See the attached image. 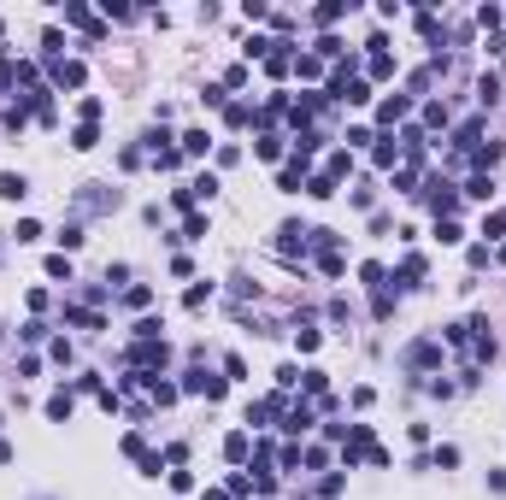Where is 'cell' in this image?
I'll return each instance as SVG.
<instances>
[{
    "instance_id": "cell-20",
    "label": "cell",
    "mask_w": 506,
    "mask_h": 500,
    "mask_svg": "<svg viewBox=\"0 0 506 500\" xmlns=\"http://www.w3.org/2000/svg\"><path fill=\"white\" fill-rule=\"evenodd\" d=\"M206 236V218H201V212H189V218H183V236H177V242H201Z\"/></svg>"
},
{
    "instance_id": "cell-10",
    "label": "cell",
    "mask_w": 506,
    "mask_h": 500,
    "mask_svg": "<svg viewBox=\"0 0 506 500\" xmlns=\"http://www.w3.org/2000/svg\"><path fill=\"white\" fill-rule=\"evenodd\" d=\"M248 436H241V430H236V436H224V459H230V465H241V459H248Z\"/></svg>"
},
{
    "instance_id": "cell-24",
    "label": "cell",
    "mask_w": 506,
    "mask_h": 500,
    "mask_svg": "<svg viewBox=\"0 0 506 500\" xmlns=\"http://www.w3.org/2000/svg\"><path fill=\"white\" fill-rule=\"evenodd\" d=\"M295 71L312 82V77H324V59H318V54H301V59H295Z\"/></svg>"
},
{
    "instance_id": "cell-12",
    "label": "cell",
    "mask_w": 506,
    "mask_h": 500,
    "mask_svg": "<svg viewBox=\"0 0 506 500\" xmlns=\"http://www.w3.org/2000/svg\"><path fill=\"white\" fill-rule=\"evenodd\" d=\"M206 147H212V136H206V130H183V154H194V159H201Z\"/></svg>"
},
{
    "instance_id": "cell-14",
    "label": "cell",
    "mask_w": 506,
    "mask_h": 500,
    "mask_svg": "<svg viewBox=\"0 0 506 500\" xmlns=\"http://www.w3.org/2000/svg\"><path fill=\"white\" fill-rule=\"evenodd\" d=\"M477 100H483V106H495V100H500V77H495V71H483V82H477Z\"/></svg>"
},
{
    "instance_id": "cell-25",
    "label": "cell",
    "mask_w": 506,
    "mask_h": 500,
    "mask_svg": "<svg viewBox=\"0 0 506 500\" xmlns=\"http://www.w3.org/2000/svg\"><path fill=\"white\" fill-rule=\"evenodd\" d=\"M377 165H400V142H395V136L377 142Z\"/></svg>"
},
{
    "instance_id": "cell-17",
    "label": "cell",
    "mask_w": 506,
    "mask_h": 500,
    "mask_svg": "<svg viewBox=\"0 0 506 500\" xmlns=\"http://www.w3.org/2000/svg\"><path fill=\"white\" fill-rule=\"evenodd\" d=\"M324 382H330V371H318V365H312V371H301V389L318 394V400H324Z\"/></svg>"
},
{
    "instance_id": "cell-6",
    "label": "cell",
    "mask_w": 506,
    "mask_h": 500,
    "mask_svg": "<svg viewBox=\"0 0 506 500\" xmlns=\"http://www.w3.org/2000/svg\"><path fill=\"white\" fill-rule=\"evenodd\" d=\"M24 194H30V177H24V171H0V200H12V206H18Z\"/></svg>"
},
{
    "instance_id": "cell-8",
    "label": "cell",
    "mask_w": 506,
    "mask_h": 500,
    "mask_svg": "<svg viewBox=\"0 0 506 500\" xmlns=\"http://www.w3.org/2000/svg\"><path fill=\"white\" fill-rule=\"evenodd\" d=\"M148 394H153V406H171L183 389H177V382H159V371H153V377H148Z\"/></svg>"
},
{
    "instance_id": "cell-39",
    "label": "cell",
    "mask_w": 506,
    "mask_h": 500,
    "mask_svg": "<svg viewBox=\"0 0 506 500\" xmlns=\"http://www.w3.org/2000/svg\"><path fill=\"white\" fill-rule=\"evenodd\" d=\"M0 342H6V336H0Z\"/></svg>"
},
{
    "instance_id": "cell-16",
    "label": "cell",
    "mask_w": 506,
    "mask_h": 500,
    "mask_svg": "<svg viewBox=\"0 0 506 500\" xmlns=\"http://www.w3.org/2000/svg\"><path fill=\"white\" fill-rule=\"evenodd\" d=\"M306 194H312V200H330V194H336V182L324 177V171H312V177H306Z\"/></svg>"
},
{
    "instance_id": "cell-21",
    "label": "cell",
    "mask_w": 506,
    "mask_h": 500,
    "mask_svg": "<svg viewBox=\"0 0 506 500\" xmlns=\"http://www.w3.org/2000/svg\"><path fill=\"white\" fill-rule=\"evenodd\" d=\"M460 236H465V230L453 224V218H436V242H442V247H453V242H460Z\"/></svg>"
},
{
    "instance_id": "cell-18",
    "label": "cell",
    "mask_w": 506,
    "mask_h": 500,
    "mask_svg": "<svg viewBox=\"0 0 506 500\" xmlns=\"http://www.w3.org/2000/svg\"><path fill=\"white\" fill-rule=\"evenodd\" d=\"M359 277H365V289H388V271H383L377 259H371V265H359Z\"/></svg>"
},
{
    "instance_id": "cell-31",
    "label": "cell",
    "mask_w": 506,
    "mask_h": 500,
    "mask_svg": "<svg viewBox=\"0 0 506 500\" xmlns=\"http://www.w3.org/2000/svg\"><path fill=\"white\" fill-rule=\"evenodd\" d=\"M241 377H248V359L230 354V359H224V382H241Z\"/></svg>"
},
{
    "instance_id": "cell-38",
    "label": "cell",
    "mask_w": 506,
    "mask_h": 500,
    "mask_svg": "<svg viewBox=\"0 0 506 500\" xmlns=\"http://www.w3.org/2000/svg\"><path fill=\"white\" fill-rule=\"evenodd\" d=\"M495 259H500V265H506V242H500V254H495Z\"/></svg>"
},
{
    "instance_id": "cell-19",
    "label": "cell",
    "mask_w": 506,
    "mask_h": 500,
    "mask_svg": "<svg viewBox=\"0 0 506 500\" xmlns=\"http://www.w3.org/2000/svg\"><path fill=\"white\" fill-rule=\"evenodd\" d=\"M348 165H353V159H348V147H336L330 165H324V177H330V182H336V177H348Z\"/></svg>"
},
{
    "instance_id": "cell-5",
    "label": "cell",
    "mask_w": 506,
    "mask_h": 500,
    "mask_svg": "<svg viewBox=\"0 0 506 500\" xmlns=\"http://www.w3.org/2000/svg\"><path fill=\"white\" fill-rule=\"evenodd\" d=\"M406 106H412V100H406V94H388L383 106H377V124H383V130H395V124L406 118Z\"/></svg>"
},
{
    "instance_id": "cell-23",
    "label": "cell",
    "mask_w": 506,
    "mask_h": 500,
    "mask_svg": "<svg viewBox=\"0 0 506 500\" xmlns=\"http://www.w3.org/2000/svg\"><path fill=\"white\" fill-rule=\"evenodd\" d=\"M406 359H412V365H436V359H442V347H436V342H418Z\"/></svg>"
},
{
    "instance_id": "cell-3",
    "label": "cell",
    "mask_w": 506,
    "mask_h": 500,
    "mask_svg": "<svg viewBox=\"0 0 506 500\" xmlns=\"http://www.w3.org/2000/svg\"><path fill=\"white\" fill-rule=\"evenodd\" d=\"M83 77H89L83 59H59V65H53V82H59V89H83Z\"/></svg>"
},
{
    "instance_id": "cell-30",
    "label": "cell",
    "mask_w": 506,
    "mask_h": 500,
    "mask_svg": "<svg viewBox=\"0 0 506 500\" xmlns=\"http://www.w3.org/2000/svg\"><path fill=\"white\" fill-rule=\"evenodd\" d=\"M42 54L59 65V54H65V36H59V30H47V36H42Z\"/></svg>"
},
{
    "instance_id": "cell-4",
    "label": "cell",
    "mask_w": 506,
    "mask_h": 500,
    "mask_svg": "<svg viewBox=\"0 0 506 500\" xmlns=\"http://www.w3.org/2000/svg\"><path fill=\"white\" fill-rule=\"evenodd\" d=\"M301 177H306V159H295V154H289V165L277 171V189H283V194H301Z\"/></svg>"
},
{
    "instance_id": "cell-33",
    "label": "cell",
    "mask_w": 506,
    "mask_h": 500,
    "mask_svg": "<svg viewBox=\"0 0 506 500\" xmlns=\"http://www.w3.org/2000/svg\"><path fill=\"white\" fill-rule=\"evenodd\" d=\"M77 112H83V124H94V118H101V94H83V100H77Z\"/></svg>"
},
{
    "instance_id": "cell-15",
    "label": "cell",
    "mask_w": 506,
    "mask_h": 500,
    "mask_svg": "<svg viewBox=\"0 0 506 500\" xmlns=\"http://www.w3.org/2000/svg\"><path fill=\"white\" fill-rule=\"evenodd\" d=\"M189 194H194V200H212V194H218V177H212V171H201V177L189 182Z\"/></svg>"
},
{
    "instance_id": "cell-29",
    "label": "cell",
    "mask_w": 506,
    "mask_h": 500,
    "mask_svg": "<svg viewBox=\"0 0 506 500\" xmlns=\"http://www.w3.org/2000/svg\"><path fill=\"white\" fill-rule=\"evenodd\" d=\"M318 271H324V277H341V271H348V259H341V254H336V247H330V254H324V259H318Z\"/></svg>"
},
{
    "instance_id": "cell-27",
    "label": "cell",
    "mask_w": 506,
    "mask_h": 500,
    "mask_svg": "<svg viewBox=\"0 0 506 500\" xmlns=\"http://www.w3.org/2000/svg\"><path fill=\"white\" fill-rule=\"evenodd\" d=\"M253 154H259V159H283V136H259Z\"/></svg>"
},
{
    "instance_id": "cell-9",
    "label": "cell",
    "mask_w": 506,
    "mask_h": 500,
    "mask_svg": "<svg viewBox=\"0 0 506 500\" xmlns=\"http://www.w3.org/2000/svg\"><path fill=\"white\" fill-rule=\"evenodd\" d=\"M71 147H77V154H89V147H101V130H94V124H77V130H71Z\"/></svg>"
},
{
    "instance_id": "cell-22",
    "label": "cell",
    "mask_w": 506,
    "mask_h": 500,
    "mask_svg": "<svg viewBox=\"0 0 506 500\" xmlns=\"http://www.w3.org/2000/svg\"><path fill=\"white\" fill-rule=\"evenodd\" d=\"M206 300H212V282H194V289L183 294V306H189V312H201V306H206Z\"/></svg>"
},
{
    "instance_id": "cell-37",
    "label": "cell",
    "mask_w": 506,
    "mask_h": 500,
    "mask_svg": "<svg viewBox=\"0 0 506 500\" xmlns=\"http://www.w3.org/2000/svg\"><path fill=\"white\" fill-rule=\"evenodd\" d=\"M341 12H348V6H341V0H330V6H318V12H312V18H318V24H336V18H341Z\"/></svg>"
},
{
    "instance_id": "cell-2",
    "label": "cell",
    "mask_w": 506,
    "mask_h": 500,
    "mask_svg": "<svg viewBox=\"0 0 506 500\" xmlns=\"http://www.w3.org/2000/svg\"><path fill=\"white\" fill-rule=\"evenodd\" d=\"M277 247H283V254H295V247H301V254H306V247H312V230H306V224H295V218H289L283 230H277Z\"/></svg>"
},
{
    "instance_id": "cell-34",
    "label": "cell",
    "mask_w": 506,
    "mask_h": 500,
    "mask_svg": "<svg viewBox=\"0 0 506 500\" xmlns=\"http://www.w3.org/2000/svg\"><path fill=\"white\" fill-rule=\"evenodd\" d=\"M12 236H18V242H42V224H36V218H18V230H12Z\"/></svg>"
},
{
    "instance_id": "cell-11",
    "label": "cell",
    "mask_w": 506,
    "mask_h": 500,
    "mask_svg": "<svg viewBox=\"0 0 506 500\" xmlns=\"http://www.w3.org/2000/svg\"><path fill=\"white\" fill-rule=\"evenodd\" d=\"M395 282H400V289H418V282H424V259L412 254V259L400 265V277H395Z\"/></svg>"
},
{
    "instance_id": "cell-35",
    "label": "cell",
    "mask_w": 506,
    "mask_h": 500,
    "mask_svg": "<svg viewBox=\"0 0 506 500\" xmlns=\"http://www.w3.org/2000/svg\"><path fill=\"white\" fill-rule=\"evenodd\" d=\"M47 277H65V282H71V259L53 254V259H47Z\"/></svg>"
},
{
    "instance_id": "cell-7",
    "label": "cell",
    "mask_w": 506,
    "mask_h": 500,
    "mask_svg": "<svg viewBox=\"0 0 506 500\" xmlns=\"http://www.w3.org/2000/svg\"><path fill=\"white\" fill-rule=\"evenodd\" d=\"M71 406H77V400H71V389L47 394V418H53V424H65V418H71Z\"/></svg>"
},
{
    "instance_id": "cell-13",
    "label": "cell",
    "mask_w": 506,
    "mask_h": 500,
    "mask_svg": "<svg viewBox=\"0 0 506 500\" xmlns=\"http://www.w3.org/2000/svg\"><path fill=\"white\" fill-rule=\"evenodd\" d=\"M465 194H471V200H495V177H483V171H477V177L465 182Z\"/></svg>"
},
{
    "instance_id": "cell-26",
    "label": "cell",
    "mask_w": 506,
    "mask_h": 500,
    "mask_svg": "<svg viewBox=\"0 0 506 500\" xmlns=\"http://www.w3.org/2000/svg\"><path fill=\"white\" fill-rule=\"evenodd\" d=\"M424 124H430V130H448V106H442V100H430V106H424Z\"/></svg>"
},
{
    "instance_id": "cell-1",
    "label": "cell",
    "mask_w": 506,
    "mask_h": 500,
    "mask_svg": "<svg viewBox=\"0 0 506 500\" xmlns=\"http://www.w3.org/2000/svg\"><path fill=\"white\" fill-rule=\"evenodd\" d=\"M165 359H171L165 342H136L129 347V365H141V371H153V365H165Z\"/></svg>"
},
{
    "instance_id": "cell-32",
    "label": "cell",
    "mask_w": 506,
    "mask_h": 500,
    "mask_svg": "<svg viewBox=\"0 0 506 500\" xmlns=\"http://www.w3.org/2000/svg\"><path fill=\"white\" fill-rule=\"evenodd\" d=\"M59 247H65V254H71V247H83V224H65V230H59Z\"/></svg>"
},
{
    "instance_id": "cell-36",
    "label": "cell",
    "mask_w": 506,
    "mask_h": 500,
    "mask_svg": "<svg viewBox=\"0 0 506 500\" xmlns=\"http://www.w3.org/2000/svg\"><path fill=\"white\" fill-rule=\"evenodd\" d=\"M483 236H506V212H488V218H483Z\"/></svg>"
},
{
    "instance_id": "cell-28",
    "label": "cell",
    "mask_w": 506,
    "mask_h": 500,
    "mask_svg": "<svg viewBox=\"0 0 506 500\" xmlns=\"http://www.w3.org/2000/svg\"><path fill=\"white\" fill-rule=\"evenodd\" d=\"M224 124H236V130L253 124V106H241V100H236V106H224Z\"/></svg>"
}]
</instances>
